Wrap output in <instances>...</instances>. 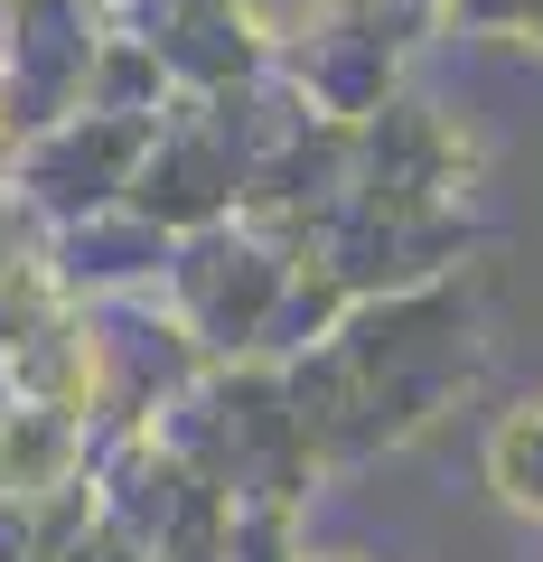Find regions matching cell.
I'll return each mask as SVG.
<instances>
[{"mask_svg":"<svg viewBox=\"0 0 543 562\" xmlns=\"http://www.w3.org/2000/svg\"><path fill=\"white\" fill-rule=\"evenodd\" d=\"M497 29H524V38L543 47V0H506V10H497Z\"/></svg>","mask_w":543,"mask_h":562,"instance_id":"2","label":"cell"},{"mask_svg":"<svg viewBox=\"0 0 543 562\" xmlns=\"http://www.w3.org/2000/svg\"><path fill=\"white\" fill-rule=\"evenodd\" d=\"M497 469L516 479V497L543 506V403H524V413L497 431Z\"/></svg>","mask_w":543,"mask_h":562,"instance_id":"1","label":"cell"},{"mask_svg":"<svg viewBox=\"0 0 543 562\" xmlns=\"http://www.w3.org/2000/svg\"><path fill=\"white\" fill-rule=\"evenodd\" d=\"M450 10H460V20H497L506 0H450Z\"/></svg>","mask_w":543,"mask_h":562,"instance_id":"3","label":"cell"}]
</instances>
